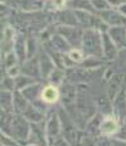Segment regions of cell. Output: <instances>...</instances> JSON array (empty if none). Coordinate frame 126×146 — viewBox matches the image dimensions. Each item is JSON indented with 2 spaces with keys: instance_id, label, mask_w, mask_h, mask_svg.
<instances>
[{
  "instance_id": "18",
  "label": "cell",
  "mask_w": 126,
  "mask_h": 146,
  "mask_svg": "<svg viewBox=\"0 0 126 146\" xmlns=\"http://www.w3.org/2000/svg\"><path fill=\"white\" fill-rule=\"evenodd\" d=\"M119 129V123L115 117H112V115H109V116L103 117V121L101 123V133L102 135H113V133L117 132Z\"/></svg>"
},
{
  "instance_id": "42",
  "label": "cell",
  "mask_w": 126,
  "mask_h": 146,
  "mask_svg": "<svg viewBox=\"0 0 126 146\" xmlns=\"http://www.w3.org/2000/svg\"><path fill=\"white\" fill-rule=\"evenodd\" d=\"M85 146H88V145H85Z\"/></svg>"
},
{
  "instance_id": "7",
  "label": "cell",
  "mask_w": 126,
  "mask_h": 146,
  "mask_svg": "<svg viewBox=\"0 0 126 146\" xmlns=\"http://www.w3.org/2000/svg\"><path fill=\"white\" fill-rule=\"evenodd\" d=\"M11 5L20 11H38L43 9V0H13Z\"/></svg>"
},
{
  "instance_id": "5",
  "label": "cell",
  "mask_w": 126,
  "mask_h": 146,
  "mask_svg": "<svg viewBox=\"0 0 126 146\" xmlns=\"http://www.w3.org/2000/svg\"><path fill=\"white\" fill-rule=\"evenodd\" d=\"M107 34L113 40V43L117 45L119 49L126 48V25L121 27H109Z\"/></svg>"
},
{
  "instance_id": "28",
  "label": "cell",
  "mask_w": 126,
  "mask_h": 146,
  "mask_svg": "<svg viewBox=\"0 0 126 146\" xmlns=\"http://www.w3.org/2000/svg\"><path fill=\"white\" fill-rule=\"evenodd\" d=\"M37 54V40L33 36L27 39V59L34 58Z\"/></svg>"
},
{
  "instance_id": "41",
  "label": "cell",
  "mask_w": 126,
  "mask_h": 146,
  "mask_svg": "<svg viewBox=\"0 0 126 146\" xmlns=\"http://www.w3.org/2000/svg\"><path fill=\"white\" fill-rule=\"evenodd\" d=\"M27 146H37V145H34V144H29V145H27Z\"/></svg>"
},
{
  "instance_id": "30",
  "label": "cell",
  "mask_w": 126,
  "mask_h": 146,
  "mask_svg": "<svg viewBox=\"0 0 126 146\" xmlns=\"http://www.w3.org/2000/svg\"><path fill=\"white\" fill-rule=\"evenodd\" d=\"M19 60V58H18V56L15 54L14 50L9 52V53L5 54V59H4V66L7 67V69H9L10 67H14L17 66V62Z\"/></svg>"
},
{
  "instance_id": "2",
  "label": "cell",
  "mask_w": 126,
  "mask_h": 146,
  "mask_svg": "<svg viewBox=\"0 0 126 146\" xmlns=\"http://www.w3.org/2000/svg\"><path fill=\"white\" fill-rule=\"evenodd\" d=\"M30 131H32V126L29 125V121L21 113L13 115L10 122V127H9V132L11 136L15 137L18 141H23V140H28L30 136Z\"/></svg>"
},
{
  "instance_id": "12",
  "label": "cell",
  "mask_w": 126,
  "mask_h": 146,
  "mask_svg": "<svg viewBox=\"0 0 126 146\" xmlns=\"http://www.w3.org/2000/svg\"><path fill=\"white\" fill-rule=\"evenodd\" d=\"M59 97H61V92L57 88V86H54V84H48V86L43 87L41 98L44 103H48V105L57 103Z\"/></svg>"
},
{
  "instance_id": "23",
  "label": "cell",
  "mask_w": 126,
  "mask_h": 146,
  "mask_svg": "<svg viewBox=\"0 0 126 146\" xmlns=\"http://www.w3.org/2000/svg\"><path fill=\"white\" fill-rule=\"evenodd\" d=\"M42 90L43 88L41 87L39 83H33V84H30V86H28L27 88H24V90L21 91V93L25 96V98L28 100L30 103H35L38 96L42 95Z\"/></svg>"
},
{
  "instance_id": "27",
  "label": "cell",
  "mask_w": 126,
  "mask_h": 146,
  "mask_svg": "<svg viewBox=\"0 0 126 146\" xmlns=\"http://www.w3.org/2000/svg\"><path fill=\"white\" fill-rule=\"evenodd\" d=\"M67 57L71 59V62L81 63V62H83V59H85V52L76 49V48H72V49L67 53Z\"/></svg>"
},
{
  "instance_id": "29",
  "label": "cell",
  "mask_w": 126,
  "mask_h": 146,
  "mask_svg": "<svg viewBox=\"0 0 126 146\" xmlns=\"http://www.w3.org/2000/svg\"><path fill=\"white\" fill-rule=\"evenodd\" d=\"M49 81H51V84H54V86H58V84H61L64 80V72L62 69H58L56 68L53 72L51 73V76H49Z\"/></svg>"
},
{
  "instance_id": "20",
  "label": "cell",
  "mask_w": 126,
  "mask_h": 146,
  "mask_svg": "<svg viewBox=\"0 0 126 146\" xmlns=\"http://www.w3.org/2000/svg\"><path fill=\"white\" fill-rule=\"evenodd\" d=\"M14 52L18 56V58L21 63L27 60V39L23 35L15 36V43H14Z\"/></svg>"
},
{
  "instance_id": "40",
  "label": "cell",
  "mask_w": 126,
  "mask_h": 146,
  "mask_svg": "<svg viewBox=\"0 0 126 146\" xmlns=\"http://www.w3.org/2000/svg\"><path fill=\"white\" fill-rule=\"evenodd\" d=\"M117 10H119L121 14H124L125 17H126V3H124L122 5H120V7L117 8Z\"/></svg>"
},
{
  "instance_id": "19",
  "label": "cell",
  "mask_w": 126,
  "mask_h": 146,
  "mask_svg": "<svg viewBox=\"0 0 126 146\" xmlns=\"http://www.w3.org/2000/svg\"><path fill=\"white\" fill-rule=\"evenodd\" d=\"M0 101H1L3 112L13 113L15 111V108H14V92H10V91H1Z\"/></svg>"
},
{
  "instance_id": "35",
  "label": "cell",
  "mask_w": 126,
  "mask_h": 146,
  "mask_svg": "<svg viewBox=\"0 0 126 146\" xmlns=\"http://www.w3.org/2000/svg\"><path fill=\"white\" fill-rule=\"evenodd\" d=\"M93 146H112V141H110L105 135L100 136V137H95Z\"/></svg>"
},
{
  "instance_id": "38",
  "label": "cell",
  "mask_w": 126,
  "mask_h": 146,
  "mask_svg": "<svg viewBox=\"0 0 126 146\" xmlns=\"http://www.w3.org/2000/svg\"><path fill=\"white\" fill-rule=\"evenodd\" d=\"M111 4L112 8H119L120 5H122L124 3H126V0H107Z\"/></svg>"
},
{
  "instance_id": "13",
  "label": "cell",
  "mask_w": 126,
  "mask_h": 146,
  "mask_svg": "<svg viewBox=\"0 0 126 146\" xmlns=\"http://www.w3.org/2000/svg\"><path fill=\"white\" fill-rule=\"evenodd\" d=\"M43 112H44V111H42L38 106L30 103V105L28 106V108H27L21 115H23V116L25 117L29 122H32V123H41V122L44 121V113H43Z\"/></svg>"
},
{
  "instance_id": "1",
  "label": "cell",
  "mask_w": 126,
  "mask_h": 146,
  "mask_svg": "<svg viewBox=\"0 0 126 146\" xmlns=\"http://www.w3.org/2000/svg\"><path fill=\"white\" fill-rule=\"evenodd\" d=\"M82 50L92 57H102V32L98 29H86L82 38Z\"/></svg>"
},
{
  "instance_id": "22",
  "label": "cell",
  "mask_w": 126,
  "mask_h": 146,
  "mask_svg": "<svg viewBox=\"0 0 126 146\" xmlns=\"http://www.w3.org/2000/svg\"><path fill=\"white\" fill-rule=\"evenodd\" d=\"M102 121H103V117L101 112H98L91 120H88L87 123H86V131H87V133L93 136L96 133L101 132V123H102Z\"/></svg>"
},
{
  "instance_id": "14",
  "label": "cell",
  "mask_w": 126,
  "mask_h": 146,
  "mask_svg": "<svg viewBox=\"0 0 126 146\" xmlns=\"http://www.w3.org/2000/svg\"><path fill=\"white\" fill-rule=\"evenodd\" d=\"M57 22L61 25H71V27H77L78 25V19L76 17L75 10H59L57 13Z\"/></svg>"
},
{
  "instance_id": "37",
  "label": "cell",
  "mask_w": 126,
  "mask_h": 146,
  "mask_svg": "<svg viewBox=\"0 0 126 146\" xmlns=\"http://www.w3.org/2000/svg\"><path fill=\"white\" fill-rule=\"evenodd\" d=\"M52 146H71V144L64 137L58 136V137L54 139V142H53V145Z\"/></svg>"
},
{
  "instance_id": "16",
  "label": "cell",
  "mask_w": 126,
  "mask_h": 146,
  "mask_svg": "<svg viewBox=\"0 0 126 146\" xmlns=\"http://www.w3.org/2000/svg\"><path fill=\"white\" fill-rule=\"evenodd\" d=\"M122 73H115L107 83V96L110 98H113L120 91L122 90Z\"/></svg>"
},
{
  "instance_id": "36",
  "label": "cell",
  "mask_w": 126,
  "mask_h": 146,
  "mask_svg": "<svg viewBox=\"0 0 126 146\" xmlns=\"http://www.w3.org/2000/svg\"><path fill=\"white\" fill-rule=\"evenodd\" d=\"M20 68H19V66H14V67H10V68L8 69V76H10V77H13V78H17L18 76L20 74Z\"/></svg>"
},
{
  "instance_id": "10",
  "label": "cell",
  "mask_w": 126,
  "mask_h": 146,
  "mask_svg": "<svg viewBox=\"0 0 126 146\" xmlns=\"http://www.w3.org/2000/svg\"><path fill=\"white\" fill-rule=\"evenodd\" d=\"M49 43H51V45L57 52H59V53H62V54H67L73 48L69 42L67 40L62 34H59V33H56V34L52 35Z\"/></svg>"
},
{
  "instance_id": "3",
  "label": "cell",
  "mask_w": 126,
  "mask_h": 146,
  "mask_svg": "<svg viewBox=\"0 0 126 146\" xmlns=\"http://www.w3.org/2000/svg\"><path fill=\"white\" fill-rule=\"evenodd\" d=\"M57 32L59 33V34H62L71 43L72 47H79V45H82L83 30L81 28L71 27V25H59L57 28Z\"/></svg>"
},
{
  "instance_id": "33",
  "label": "cell",
  "mask_w": 126,
  "mask_h": 146,
  "mask_svg": "<svg viewBox=\"0 0 126 146\" xmlns=\"http://www.w3.org/2000/svg\"><path fill=\"white\" fill-rule=\"evenodd\" d=\"M100 64H101L100 60L96 59L95 57H92V56H91V58L83 59V62H81V67L82 68H85V69H93V68H96V67H98Z\"/></svg>"
},
{
  "instance_id": "9",
  "label": "cell",
  "mask_w": 126,
  "mask_h": 146,
  "mask_svg": "<svg viewBox=\"0 0 126 146\" xmlns=\"http://www.w3.org/2000/svg\"><path fill=\"white\" fill-rule=\"evenodd\" d=\"M102 49H103V57L106 59H115L119 53L117 45L113 43V40L110 38L107 32H102Z\"/></svg>"
},
{
  "instance_id": "26",
  "label": "cell",
  "mask_w": 126,
  "mask_h": 146,
  "mask_svg": "<svg viewBox=\"0 0 126 146\" xmlns=\"http://www.w3.org/2000/svg\"><path fill=\"white\" fill-rule=\"evenodd\" d=\"M115 64L120 73H122V74L126 73V48H122L121 50H119L115 58Z\"/></svg>"
},
{
  "instance_id": "31",
  "label": "cell",
  "mask_w": 126,
  "mask_h": 146,
  "mask_svg": "<svg viewBox=\"0 0 126 146\" xmlns=\"http://www.w3.org/2000/svg\"><path fill=\"white\" fill-rule=\"evenodd\" d=\"M15 78L10 77V76H7L5 78H3L1 81V91H10L13 92L15 90Z\"/></svg>"
},
{
  "instance_id": "8",
  "label": "cell",
  "mask_w": 126,
  "mask_h": 146,
  "mask_svg": "<svg viewBox=\"0 0 126 146\" xmlns=\"http://www.w3.org/2000/svg\"><path fill=\"white\" fill-rule=\"evenodd\" d=\"M39 68H41V74L42 77L48 78L51 76V73L56 69V63L52 59V57L49 56L47 52H42L41 56H39Z\"/></svg>"
},
{
  "instance_id": "25",
  "label": "cell",
  "mask_w": 126,
  "mask_h": 146,
  "mask_svg": "<svg viewBox=\"0 0 126 146\" xmlns=\"http://www.w3.org/2000/svg\"><path fill=\"white\" fill-rule=\"evenodd\" d=\"M33 83H35V78L24 74V73L23 74H19L17 78H15V87H17V90H19V91H23L24 88H27Z\"/></svg>"
},
{
  "instance_id": "11",
  "label": "cell",
  "mask_w": 126,
  "mask_h": 146,
  "mask_svg": "<svg viewBox=\"0 0 126 146\" xmlns=\"http://www.w3.org/2000/svg\"><path fill=\"white\" fill-rule=\"evenodd\" d=\"M45 131H47V135L52 139H56L61 135L62 132V123H61V118L58 116V113H53L49 120L47 121V125H45Z\"/></svg>"
},
{
  "instance_id": "39",
  "label": "cell",
  "mask_w": 126,
  "mask_h": 146,
  "mask_svg": "<svg viewBox=\"0 0 126 146\" xmlns=\"http://www.w3.org/2000/svg\"><path fill=\"white\" fill-rule=\"evenodd\" d=\"M112 146H126V140H122V139L112 140Z\"/></svg>"
},
{
  "instance_id": "4",
  "label": "cell",
  "mask_w": 126,
  "mask_h": 146,
  "mask_svg": "<svg viewBox=\"0 0 126 146\" xmlns=\"http://www.w3.org/2000/svg\"><path fill=\"white\" fill-rule=\"evenodd\" d=\"M98 17L105 22L109 27H121L126 25V17L119 10L109 9V10L98 11Z\"/></svg>"
},
{
  "instance_id": "32",
  "label": "cell",
  "mask_w": 126,
  "mask_h": 146,
  "mask_svg": "<svg viewBox=\"0 0 126 146\" xmlns=\"http://www.w3.org/2000/svg\"><path fill=\"white\" fill-rule=\"evenodd\" d=\"M92 5H93L95 10L97 11H103V10H109L112 9L111 4H110L107 0H92Z\"/></svg>"
},
{
  "instance_id": "6",
  "label": "cell",
  "mask_w": 126,
  "mask_h": 146,
  "mask_svg": "<svg viewBox=\"0 0 126 146\" xmlns=\"http://www.w3.org/2000/svg\"><path fill=\"white\" fill-rule=\"evenodd\" d=\"M112 110L113 113L120 118L126 116V88H122L112 98Z\"/></svg>"
},
{
  "instance_id": "43",
  "label": "cell",
  "mask_w": 126,
  "mask_h": 146,
  "mask_svg": "<svg viewBox=\"0 0 126 146\" xmlns=\"http://www.w3.org/2000/svg\"><path fill=\"white\" fill-rule=\"evenodd\" d=\"M125 88H126V87H125Z\"/></svg>"
},
{
  "instance_id": "21",
  "label": "cell",
  "mask_w": 126,
  "mask_h": 146,
  "mask_svg": "<svg viewBox=\"0 0 126 146\" xmlns=\"http://www.w3.org/2000/svg\"><path fill=\"white\" fill-rule=\"evenodd\" d=\"M66 5L73 10H85L95 13V8L92 5V0H67Z\"/></svg>"
},
{
  "instance_id": "15",
  "label": "cell",
  "mask_w": 126,
  "mask_h": 146,
  "mask_svg": "<svg viewBox=\"0 0 126 146\" xmlns=\"http://www.w3.org/2000/svg\"><path fill=\"white\" fill-rule=\"evenodd\" d=\"M14 43H15V33L14 29L10 27H7L3 30V40H1V50L3 53H9L14 50Z\"/></svg>"
},
{
  "instance_id": "24",
  "label": "cell",
  "mask_w": 126,
  "mask_h": 146,
  "mask_svg": "<svg viewBox=\"0 0 126 146\" xmlns=\"http://www.w3.org/2000/svg\"><path fill=\"white\" fill-rule=\"evenodd\" d=\"M30 105V102L25 98V96L21 93V91H15L14 92V108L17 113H23L28 106Z\"/></svg>"
},
{
  "instance_id": "17",
  "label": "cell",
  "mask_w": 126,
  "mask_h": 146,
  "mask_svg": "<svg viewBox=\"0 0 126 146\" xmlns=\"http://www.w3.org/2000/svg\"><path fill=\"white\" fill-rule=\"evenodd\" d=\"M21 71H23L24 74L30 76L33 78H38L41 74V68H39V60L38 58H32V59H27L25 62L21 66Z\"/></svg>"
},
{
  "instance_id": "34",
  "label": "cell",
  "mask_w": 126,
  "mask_h": 146,
  "mask_svg": "<svg viewBox=\"0 0 126 146\" xmlns=\"http://www.w3.org/2000/svg\"><path fill=\"white\" fill-rule=\"evenodd\" d=\"M1 144H3V146H19L17 144V141L14 140L13 136H9L5 131L1 132Z\"/></svg>"
}]
</instances>
